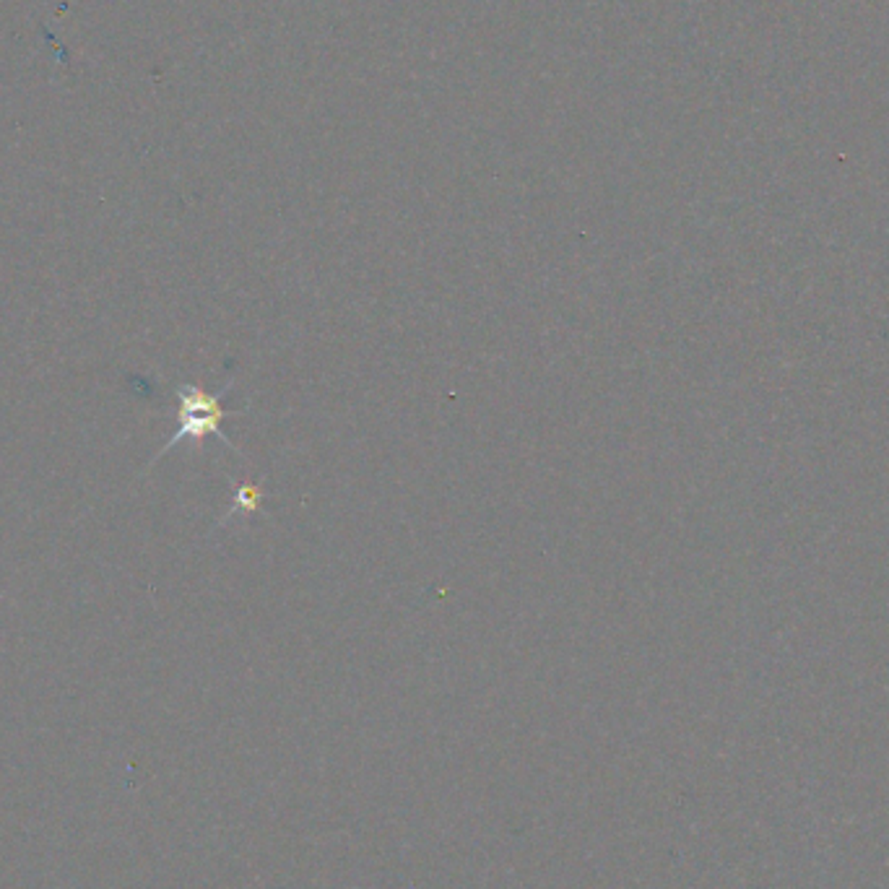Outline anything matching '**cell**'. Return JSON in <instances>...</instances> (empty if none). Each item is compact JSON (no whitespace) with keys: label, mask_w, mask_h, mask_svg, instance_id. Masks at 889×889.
Instances as JSON below:
<instances>
[{"label":"cell","mask_w":889,"mask_h":889,"mask_svg":"<svg viewBox=\"0 0 889 889\" xmlns=\"http://www.w3.org/2000/svg\"><path fill=\"white\" fill-rule=\"evenodd\" d=\"M232 391V383L224 385L218 393H209L206 388L195 385V383H183L175 388L177 396V430L167 440V445L156 453L153 463L161 458L164 453H169L172 448H177L180 442H195L201 445L206 437H218L229 450L240 453L237 445H232V440L221 432V422L226 416H240L243 411H232L224 408V396Z\"/></svg>","instance_id":"cell-1"},{"label":"cell","mask_w":889,"mask_h":889,"mask_svg":"<svg viewBox=\"0 0 889 889\" xmlns=\"http://www.w3.org/2000/svg\"><path fill=\"white\" fill-rule=\"evenodd\" d=\"M263 497H266V490L252 484V482H235V499H232V510L226 513V518L221 523L232 521L237 515H250V513H258L260 505H263Z\"/></svg>","instance_id":"cell-2"}]
</instances>
